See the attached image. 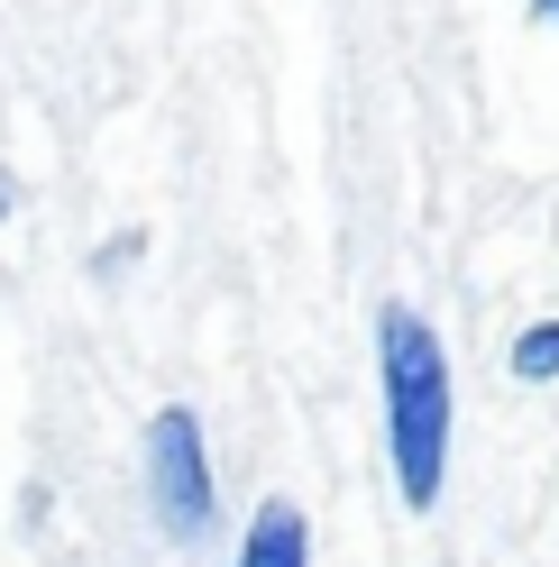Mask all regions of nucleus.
I'll return each instance as SVG.
<instances>
[{
  "mask_svg": "<svg viewBox=\"0 0 559 567\" xmlns=\"http://www.w3.org/2000/svg\"><path fill=\"white\" fill-rule=\"evenodd\" d=\"M376 358H386V440H395V485L413 513L440 504L449 476V348L423 311L386 302L376 311Z\"/></svg>",
  "mask_w": 559,
  "mask_h": 567,
  "instance_id": "1",
  "label": "nucleus"
},
{
  "mask_svg": "<svg viewBox=\"0 0 559 567\" xmlns=\"http://www.w3.org/2000/svg\"><path fill=\"white\" fill-rule=\"evenodd\" d=\"M148 513L174 540H193V530L212 522V457H202V421L184 403H165L148 421Z\"/></svg>",
  "mask_w": 559,
  "mask_h": 567,
  "instance_id": "2",
  "label": "nucleus"
},
{
  "mask_svg": "<svg viewBox=\"0 0 559 567\" xmlns=\"http://www.w3.org/2000/svg\"><path fill=\"white\" fill-rule=\"evenodd\" d=\"M238 567H312V522L294 494H266L257 522H248V540H238Z\"/></svg>",
  "mask_w": 559,
  "mask_h": 567,
  "instance_id": "3",
  "label": "nucleus"
},
{
  "mask_svg": "<svg viewBox=\"0 0 559 567\" xmlns=\"http://www.w3.org/2000/svg\"><path fill=\"white\" fill-rule=\"evenodd\" d=\"M514 375L522 384H550L559 375V321H532V330L514 339Z\"/></svg>",
  "mask_w": 559,
  "mask_h": 567,
  "instance_id": "4",
  "label": "nucleus"
},
{
  "mask_svg": "<svg viewBox=\"0 0 559 567\" xmlns=\"http://www.w3.org/2000/svg\"><path fill=\"white\" fill-rule=\"evenodd\" d=\"M541 19H559V0H541Z\"/></svg>",
  "mask_w": 559,
  "mask_h": 567,
  "instance_id": "5",
  "label": "nucleus"
},
{
  "mask_svg": "<svg viewBox=\"0 0 559 567\" xmlns=\"http://www.w3.org/2000/svg\"><path fill=\"white\" fill-rule=\"evenodd\" d=\"M0 210H10V184H0Z\"/></svg>",
  "mask_w": 559,
  "mask_h": 567,
  "instance_id": "6",
  "label": "nucleus"
}]
</instances>
